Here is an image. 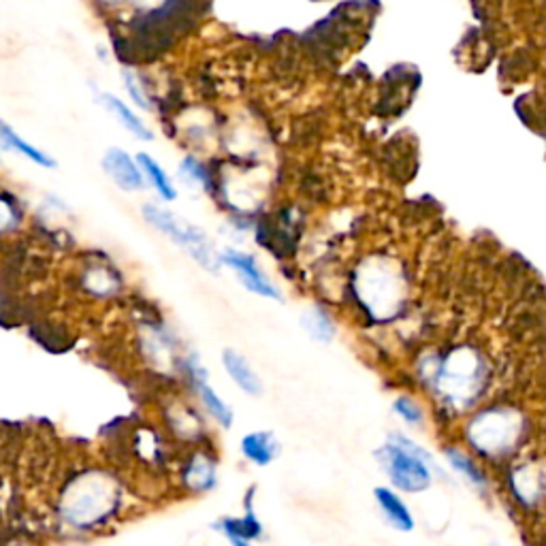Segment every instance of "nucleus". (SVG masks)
<instances>
[{
  "mask_svg": "<svg viewBox=\"0 0 546 546\" xmlns=\"http://www.w3.org/2000/svg\"><path fill=\"white\" fill-rule=\"evenodd\" d=\"M508 485H510V491L519 506L533 508L546 495V472L536 463H523V466L512 467L510 476H508Z\"/></svg>",
  "mask_w": 546,
  "mask_h": 546,
  "instance_id": "4468645a",
  "label": "nucleus"
},
{
  "mask_svg": "<svg viewBox=\"0 0 546 546\" xmlns=\"http://www.w3.org/2000/svg\"><path fill=\"white\" fill-rule=\"evenodd\" d=\"M180 177L186 184H190V186H201V188L207 186L205 171H203V167L194 161V158H184L180 164Z\"/></svg>",
  "mask_w": 546,
  "mask_h": 546,
  "instance_id": "a878e982",
  "label": "nucleus"
},
{
  "mask_svg": "<svg viewBox=\"0 0 546 546\" xmlns=\"http://www.w3.org/2000/svg\"><path fill=\"white\" fill-rule=\"evenodd\" d=\"M164 3V0H132V5H135V7H139V9H156V7H161V5Z\"/></svg>",
  "mask_w": 546,
  "mask_h": 546,
  "instance_id": "bb28decb",
  "label": "nucleus"
},
{
  "mask_svg": "<svg viewBox=\"0 0 546 546\" xmlns=\"http://www.w3.org/2000/svg\"><path fill=\"white\" fill-rule=\"evenodd\" d=\"M393 412H395L399 421L415 429H421L425 421H427L423 405L418 404L412 395H397L393 399Z\"/></svg>",
  "mask_w": 546,
  "mask_h": 546,
  "instance_id": "b1692460",
  "label": "nucleus"
},
{
  "mask_svg": "<svg viewBox=\"0 0 546 546\" xmlns=\"http://www.w3.org/2000/svg\"><path fill=\"white\" fill-rule=\"evenodd\" d=\"M73 289L79 299L92 306H111L126 295V273L105 252H90L73 269Z\"/></svg>",
  "mask_w": 546,
  "mask_h": 546,
  "instance_id": "6e6552de",
  "label": "nucleus"
},
{
  "mask_svg": "<svg viewBox=\"0 0 546 546\" xmlns=\"http://www.w3.org/2000/svg\"><path fill=\"white\" fill-rule=\"evenodd\" d=\"M373 457L395 491L402 493H425L434 485L436 474L444 476L436 457L404 434H391L383 446L376 448Z\"/></svg>",
  "mask_w": 546,
  "mask_h": 546,
  "instance_id": "20e7f679",
  "label": "nucleus"
},
{
  "mask_svg": "<svg viewBox=\"0 0 546 546\" xmlns=\"http://www.w3.org/2000/svg\"><path fill=\"white\" fill-rule=\"evenodd\" d=\"M418 378L448 408H469L487 389L488 363L478 348L457 346L446 354H425Z\"/></svg>",
  "mask_w": 546,
  "mask_h": 546,
  "instance_id": "f03ea898",
  "label": "nucleus"
},
{
  "mask_svg": "<svg viewBox=\"0 0 546 546\" xmlns=\"http://www.w3.org/2000/svg\"><path fill=\"white\" fill-rule=\"evenodd\" d=\"M171 472L175 488L186 498H203L214 493L220 485V461L209 444L180 450Z\"/></svg>",
  "mask_w": 546,
  "mask_h": 546,
  "instance_id": "9d476101",
  "label": "nucleus"
},
{
  "mask_svg": "<svg viewBox=\"0 0 546 546\" xmlns=\"http://www.w3.org/2000/svg\"><path fill=\"white\" fill-rule=\"evenodd\" d=\"M135 158L139 167H142L145 184H148V188L154 190L158 201L173 203L177 199V188H175V182L171 180V175L167 173V169H164L154 156H150L148 152H139Z\"/></svg>",
  "mask_w": 546,
  "mask_h": 546,
  "instance_id": "4be33fe9",
  "label": "nucleus"
},
{
  "mask_svg": "<svg viewBox=\"0 0 546 546\" xmlns=\"http://www.w3.org/2000/svg\"><path fill=\"white\" fill-rule=\"evenodd\" d=\"M301 327L319 344H331L335 340V320L322 306H310L301 316Z\"/></svg>",
  "mask_w": 546,
  "mask_h": 546,
  "instance_id": "5701e85b",
  "label": "nucleus"
},
{
  "mask_svg": "<svg viewBox=\"0 0 546 546\" xmlns=\"http://www.w3.org/2000/svg\"><path fill=\"white\" fill-rule=\"evenodd\" d=\"M525 434V418L510 405H493L474 415L466 425L469 450L488 459H501L519 448Z\"/></svg>",
  "mask_w": 546,
  "mask_h": 546,
  "instance_id": "39448f33",
  "label": "nucleus"
},
{
  "mask_svg": "<svg viewBox=\"0 0 546 546\" xmlns=\"http://www.w3.org/2000/svg\"><path fill=\"white\" fill-rule=\"evenodd\" d=\"M100 167H103L105 175L113 182V186L122 190V193L135 194L143 193L148 188L137 158L124 148H118V145L107 148L103 158H100Z\"/></svg>",
  "mask_w": 546,
  "mask_h": 546,
  "instance_id": "ddd939ff",
  "label": "nucleus"
},
{
  "mask_svg": "<svg viewBox=\"0 0 546 546\" xmlns=\"http://www.w3.org/2000/svg\"><path fill=\"white\" fill-rule=\"evenodd\" d=\"M280 442L273 431L269 429H257L246 434L239 440V453L247 463L254 467H269L273 461L280 457Z\"/></svg>",
  "mask_w": 546,
  "mask_h": 546,
  "instance_id": "a211bd4d",
  "label": "nucleus"
},
{
  "mask_svg": "<svg viewBox=\"0 0 546 546\" xmlns=\"http://www.w3.org/2000/svg\"><path fill=\"white\" fill-rule=\"evenodd\" d=\"M142 218L150 228L167 237L171 244H175L180 250L188 254L203 271L220 273V250H215L214 241L207 237V233L193 222H188L182 215L171 212L163 203L148 201L142 205Z\"/></svg>",
  "mask_w": 546,
  "mask_h": 546,
  "instance_id": "423d86ee",
  "label": "nucleus"
},
{
  "mask_svg": "<svg viewBox=\"0 0 546 546\" xmlns=\"http://www.w3.org/2000/svg\"><path fill=\"white\" fill-rule=\"evenodd\" d=\"M488 546H501V544H495V542H493V544H488Z\"/></svg>",
  "mask_w": 546,
  "mask_h": 546,
  "instance_id": "c85d7f7f",
  "label": "nucleus"
},
{
  "mask_svg": "<svg viewBox=\"0 0 546 546\" xmlns=\"http://www.w3.org/2000/svg\"><path fill=\"white\" fill-rule=\"evenodd\" d=\"M131 344L137 363L158 380L180 378V361L186 346L163 314H139L131 329ZM180 389V386H177Z\"/></svg>",
  "mask_w": 546,
  "mask_h": 546,
  "instance_id": "7ed1b4c3",
  "label": "nucleus"
},
{
  "mask_svg": "<svg viewBox=\"0 0 546 546\" xmlns=\"http://www.w3.org/2000/svg\"><path fill=\"white\" fill-rule=\"evenodd\" d=\"M0 148L7 152H16L22 158H26L28 163L37 164L41 169H58V161L49 154V152L37 148L35 143H28L14 126L5 120H0Z\"/></svg>",
  "mask_w": 546,
  "mask_h": 546,
  "instance_id": "6ab92c4d",
  "label": "nucleus"
},
{
  "mask_svg": "<svg viewBox=\"0 0 546 546\" xmlns=\"http://www.w3.org/2000/svg\"><path fill=\"white\" fill-rule=\"evenodd\" d=\"M444 459H446L448 467L455 474H459L463 480H467L469 485L478 491H487L488 488V476L487 469L474 459V455H469L466 448L461 446H446L444 448Z\"/></svg>",
  "mask_w": 546,
  "mask_h": 546,
  "instance_id": "412c9836",
  "label": "nucleus"
},
{
  "mask_svg": "<svg viewBox=\"0 0 546 546\" xmlns=\"http://www.w3.org/2000/svg\"><path fill=\"white\" fill-rule=\"evenodd\" d=\"M135 510L131 482L118 467L90 461L62 476L52 495V523L67 542L110 536Z\"/></svg>",
  "mask_w": 546,
  "mask_h": 546,
  "instance_id": "f257e3e1",
  "label": "nucleus"
},
{
  "mask_svg": "<svg viewBox=\"0 0 546 546\" xmlns=\"http://www.w3.org/2000/svg\"><path fill=\"white\" fill-rule=\"evenodd\" d=\"M220 363L228 380H231V383L237 386L244 395L247 397L263 395L265 391L263 380H260L258 372L254 370L247 357H244L239 351H235V348H225L220 354Z\"/></svg>",
  "mask_w": 546,
  "mask_h": 546,
  "instance_id": "2eb2a0df",
  "label": "nucleus"
},
{
  "mask_svg": "<svg viewBox=\"0 0 546 546\" xmlns=\"http://www.w3.org/2000/svg\"><path fill=\"white\" fill-rule=\"evenodd\" d=\"M254 488L246 493L244 512L239 517H220L214 520L212 530L226 540L228 546H254L265 536V527L260 523L257 508H254Z\"/></svg>",
  "mask_w": 546,
  "mask_h": 546,
  "instance_id": "f8f14e48",
  "label": "nucleus"
},
{
  "mask_svg": "<svg viewBox=\"0 0 546 546\" xmlns=\"http://www.w3.org/2000/svg\"><path fill=\"white\" fill-rule=\"evenodd\" d=\"M94 3H99L100 7H105V9H113V7H118V5H122L124 0H94Z\"/></svg>",
  "mask_w": 546,
  "mask_h": 546,
  "instance_id": "cd10ccee",
  "label": "nucleus"
},
{
  "mask_svg": "<svg viewBox=\"0 0 546 546\" xmlns=\"http://www.w3.org/2000/svg\"><path fill=\"white\" fill-rule=\"evenodd\" d=\"M28 209L14 190L0 184V241L17 239L28 228Z\"/></svg>",
  "mask_w": 546,
  "mask_h": 546,
  "instance_id": "dca6fc26",
  "label": "nucleus"
},
{
  "mask_svg": "<svg viewBox=\"0 0 546 546\" xmlns=\"http://www.w3.org/2000/svg\"><path fill=\"white\" fill-rule=\"evenodd\" d=\"M359 306L373 320H391L402 312L405 297L404 273L389 263H372L361 267L352 280Z\"/></svg>",
  "mask_w": 546,
  "mask_h": 546,
  "instance_id": "0eeeda50",
  "label": "nucleus"
},
{
  "mask_svg": "<svg viewBox=\"0 0 546 546\" xmlns=\"http://www.w3.org/2000/svg\"><path fill=\"white\" fill-rule=\"evenodd\" d=\"M99 103L103 105L113 118H116V122L122 126L126 132H131L132 137L139 139V142H152V139H154V132H152L150 126L143 122V118L137 116V111L132 110L129 103H124L122 99L116 97V94L100 92Z\"/></svg>",
  "mask_w": 546,
  "mask_h": 546,
  "instance_id": "aec40b11",
  "label": "nucleus"
},
{
  "mask_svg": "<svg viewBox=\"0 0 546 546\" xmlns=\"http://www.w3.org/2000/svg\"><path fill=\"white\" fill-rule=\"evenodd\" d=\"M220 263L222 267H226V269L235 273L237 282L247 293L257 295L260 299L282 301V290L278 289V284L273 282L269 276H267L254 254L239 250V247H222Z\"/></svg>",
  "mask_w": 546,
  "mask_h": 546,
  "instance_id": "9b49d317",
  "label": "nucleus"
},
{
  "mask_svg": "<svg viewBox=\"0 0 546 546\" xmlns=\"http://www.w3.org/2000/svg\"><path fill=\"white\" fill-rule=\"evenodd\" d=\"M122 81H124V90L129 94V99L135 103L142 111H152L150 105V97L145 92V81L142 75H139L132 67L122 68Z\"/></svg>",
  "mask_w": 546,
  "mask_h": 546,
  "instance_id": "393cba45",
  "label": "nucleus"
},
{
  "mask_svg": "<svg viewBox=\"0 0 546 546\" xmlns=\"http://www.w3.org/2000/svg\"><path fill=\"white\" fill-rule=\"evenodd\" d=\"M373 501H376L380 514H383L386 523H389L393 530L402 531V533H410L415 531L416 520L415 514L405 504L402 495L395 488L391 487H376L373 488Z\"/></svg>",
  "mask_w": 546,
  "mask_h": 546,
  "instance_id": "f3484780",
  "label": "nucleus"
},
{
  "mask_svg": "<svg viewBox=\"0 0 546 546\" xmlns=\"http://www.w3.org/2000/svg\"><path fill=\"white\" fill-rule=\"evenodd\" d=\"M156 416V423L161 425L164 436L173 442L177 450L209 444L207 416L194 404V399L182 389L161 399Z\"/></svg>",
  "mask_w": 546,
  "mask_h": 546,
  "instance_id": "1a4fd4ad",
  "label": "nucleus"
}]
</instances>
